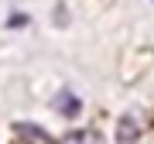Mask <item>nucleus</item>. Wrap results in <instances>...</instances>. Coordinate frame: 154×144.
Wrapping results in <instances>:
<instances>
[{
  "instance_id": "obj_1",
  "label": "nucleus",
  "mask_w": 154,
  "mask_h": 144,
  "mask_svg": "<svg viewBox=\"0 0 154 144\" xmlns=\"http://www.w3.org/2000/svg\"><path fill=\"white\" fill-rule=\"evenodd\" d=\"M137 137H140L137 117H134V113H123V117H120V127H116V141H120V144H134Z\"/></svg>"
},
{
  "instance_id": "obj_5",
  "label": "nucleus",
  "mask_w": 154,
  "mask_h": 144,
  "mask_svg": "<svg viewBox=\"0 0 154 144\" xmlns=\"http://www.w3.org/2000/svg\"><path fill=\"white\" fill-rule=\"evenodd\" d=\"M24 24H28V14H14L11 17V28H24Z\"/></svg>"
},
{
  "instance_id": "obj_3",
  "label": "nucleus",
  "mask_w": 154,
  "mask_h": 144,
  "mask_svg": "<svg viewBox=\"0 0 154 144\" xmlns=\"http://www.w3.org/2000/svg\"><path fill=\"white\" fill-rule=\"evenodd\" d=\"M55 110H58L62 117H75L79 110H82V103H79L75 93H62V96H55Z\"/></svg>"
},
{
  "instance_id": "obj_2",
  "label": "nucleus",
  "mask_w": 154,
  "mask_h": 144,
  "mask_svg": "<svg viewBox=\"0 0 154 144\" xmlns=\"http://www.w3.org/2000/svg\"><path fill=\"white\" fill-rule=\"evenodd\" d=\"M17 134H21L28 144H55V141H51V134H45L38 124H17Z\"/></svg>"
},
{
  "instance_id": "obj_4",
  "label": "nucleus",
  "mask_w": 154,
  "mask_h": 144,
  "mask_svg": "<svg viewBox=\"0 0 154 144\" xmlns=\"http://www.w3.org/2000/svg\"><path fill=\"white\" fill-rule=\"evenodd\" d=\"M58 144H103V137H99V130H72Z\"/></svg>"
}]
</instances>
